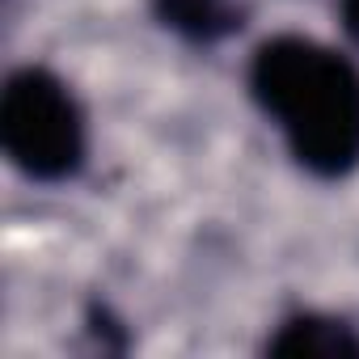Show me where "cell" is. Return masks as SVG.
<instances>
[{"mask_svg":"<svg viewBox=\"0 0 359 359\" xmlns=\"http://www.w3.org/2000/svg\"><path fill=\"white\" fill-rule=\"evenodd\" d=\"M275 359H359V330L330 313H292L266 338Z\"/></svg>","mask_w":359,"mask_h":359,"instance_id":"3957f363","label":"cell"},{"mask_svg":"<svg viewBox=\"0 0 359 359\" xmlns=\"http://www.w3.org/2000/svg\"><path fill=\"white\" fill-rule=\"evenodd\" d=\"M0 144L30 182H68L85 165V110L47 68H18L0 89Z\"/></svg>","mask_w":359,"mask_h":359,"instance_id":"7a4b0ae2","label":"cell"},{"mask_svg":"<svg viewBox=\"0 0 359 359\" xmlns=\"http://www.w3.org/2000/svg\"><path fill=\"white\" fill-rule=\"evenodd\" d=\"M152 9L165 30L182 34L187 43H199V47H212L237 34L245 22V9L237 0H152Z\"/></svg>","mask_w":359,"mask_h":359,"instance_id":"277c9868","label":"cell"},{"mask_svg":"<svg viewBox=\"0 0 359 359\" xmlns=\"http://www.w3.org/2000/svg\"><path fill=\"white\" fill-rule=\"evenodd\" d=\"M338 18H342V30L351 34V43L359 47V0H338Z\"/></svg>","mask_w":359,"mask_h":359,"instance_id":"5b68a950","label":"cell"},{"mask_svg":"<svg viewBox=\"0 0 359 359\" xmlns=\"http://www.w3.org/2000/svg\"><path fill=\"white\" fill-rule=\"evenodd\" d=\"M250 93L292 161L321 182L359 169V68L304 34H275L250 60Z\"/></svg>","mask_w":359,"mask_h":359,"instance_id":"6da1fadb","label":"cell"}]
</instances>
